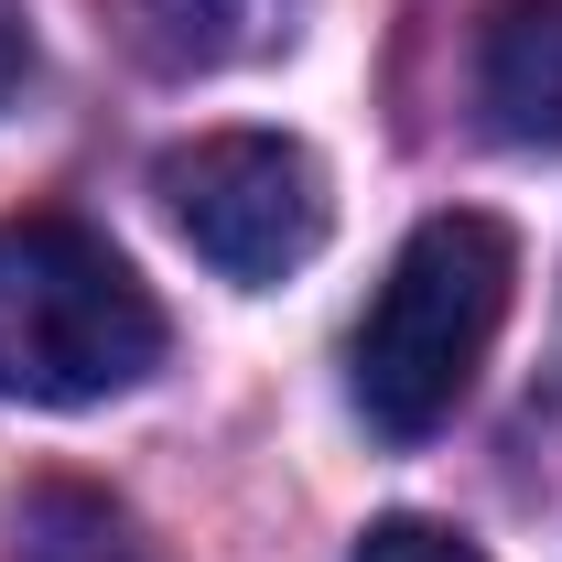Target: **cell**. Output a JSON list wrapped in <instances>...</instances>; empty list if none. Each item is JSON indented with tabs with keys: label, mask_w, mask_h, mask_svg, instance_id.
<instances>
[{
	"label": "cell",
	"mask_w": 562,
	"mask_h": 562,
	"mask_svg": "<svg viewBox=\"0 0 562 562\" xmlns=\"http://www.w3.org/2000/svg\"><path fill=\"white\" fill-rule=\"evenodd\" d=\"M162 368V303L151 281L76 216H11L0 227V401L87 412Z\"/></svg>",
	"instance_id": "2"
},
{
	"label": "cell",
	"mask_w": 562,
	"mask_h": 562,
	"mask_svg": "<svg viewBox=\"0 0 562 562\" xmlns=\"http://www.w3.org/2000/svg\"><path fill=\"white\" fill-rule=\"evenodd\" d=\"M0 562H140V552H131V519L98 487L44 476V487H22V508H11V552Z\"/></svg>",
	"instance_id": "6"
},
{
	"label": "cell",
	"mask_w": 562,
	"mask_h": 562,
	"mask_svg": "<svg viewBox=\"0 0 562 562\" xmlns=\"http://www.w3.org/2000/svg\"><path fill=\"white\" fill-rule=\"evenodd\" d=\"M162 216L184 227V249L227 271L238 292L292 281L325 238H336V184L292 131H206L184 151H162Z\"/></svg>",
	"instance_id": "3"
},
{
	"label": "cell",
	"mask_w": 562,
	"mask_h": 562,
	"mask_svg": "<svg viewBox=\"0 0 562 562\" xmlns=\"http://www.w3.org/2000/svg\"><path fill=\"white\" fill-rule=\"evenodd\" d=\"M357 562H487V552L465 530H443V519H368Z\"/></svg>",
	"instance_id": "7"
},
{
	"label": "cell",
	"mask_w": 562,
	"mask_h": 562,
	"mask_svg": "<svg viewBox=\"0 0 562 562\" xmlns=\"http://www.w3.org/2000/svg\"><path fill=\"white\" fill-rule=\"evenodd\" d=\"M476 109L519 151H562V0H497L476 44Z\"/></svg>",
	"instance_id": "4"
},
{
	"label": "cell",
	"mask_w": 562,
	"mask_h": 562,
	"mask_svg": "<svg viewBox=\"0 0 562 562\" xmlns=\"http://www.w3.org/2000/svg\"><path fill=\"white\" fill-rule=\"evenodd\" d=\"M508 292H519V238L497 216L443 206L401 238V260L379 271L347 347V390L379 443H432L465 412L497 325H508Z\"/></svg>",
	"instance_id": "1"
},
{
	"label": "cell",
	"mask_w": 562,
	"mask_h": 562,
	"mask_svg": "<svg viewBox=\"0 0 562 562\" xmlns=\"http://www.w3.org/2000/svg\"><path fill=\"white\" fill-rule=\"evenodd\" d=\"M22 76H33V33H22V11L0 0V109L22 98Z\"/></svg>",
	"instance_id": "8"
},
{
	"label": "cell",
	"mask_w": 562,
	"mask_h": 562,
	"mask_svg": "<svg viewBox=\"0 0 562 562\" xmlns=\"http://www.w3.org/2000/svg\"><path fill=\"white\" fill-rule=\"evenodd\" d=\"M314 0H120L131 44L162 76H227V66H271L303 33Z\"/></svg>",
	"instance_id": "5"
}]
</instances>
